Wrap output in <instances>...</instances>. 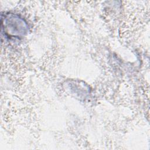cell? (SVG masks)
I'll return each mask as SVG.
<instances>
[{
	"label": "cell",
	"instance_id": "cell-1",
	"mask_svg": "<svg viewBox=\"0 0 150 150\" xmlns=\"http://www.w3.org/2000/svg\"><path fill=\"white\" fill-rule=\"evenodd\" d=\"M6 21L5 28L9 35L19 37L25 33L27 29L26 24L19 17L12 15L10 19L8 16L6 19Z\"/></svg>",
	"mask_w": 150,
	"mask_h": 150
}]
</instances>
